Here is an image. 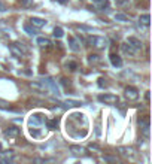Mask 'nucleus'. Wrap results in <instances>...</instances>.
Listing matches in <instances>:
<instances>
[{"mask_svg": "<svg viewBox=\"0 0 152 164\" xmlns=\"http://www.w3.org/2000/svg\"><path fill=\"white\" fill-rule=\"evenodd\" d=\"M88 42H90L94 48H97V49H104V48H107V45H109V40L103 36H91L88 39Z\"/></svg>", "mask_w": 152, "mask_h": 164, "instance_id": "obj_1", "label": "nucleus"}, {"mask_svg": "<svg viewBox=\"0 0 152 164\" xmlns=\"http://www.w3.org/2000/svg\"><path fill=\"white\" fill-rule=\"evenodd\" d=\"M97 99H99V102L104 103V105H117L119 102L118 95H115V94H100Z\"/></svg>", "mask_w": 152, "mask_h": 164, "instance_id": "obj_2", "label": "nucleus"}, {"mask_svg": "<svg viewBox=\"0 0 152 164\" xmlns=\"http://www.w3.org/2000/svg\"><path fill=\"white\" fill-rule=\"evenodd\" d=\"M9 51H11V54L14 57H18V58L24 57V54H25V48L21 43H11L9 45Z\"/></svg>", "mask_w": 152, "mask_h": 164, "instance_id": "obj_3", "label": "nucleus"}, {"mask_svg": "<svg viewBox=\"0 0 152 164\" xmlns=\"http://www.w3.org/2000/svg\"><path fill=\"white\" fill-rule=\"evenodd\" d=\"M30 88L36 90L40 94H48L49 92V88L45 85V82H30Z\"/></svg>", "mask_w": 152, "mask_h": 164, "instance_id": "obj_4", "label": "nucleus"}, {"mask_svg": "<svg viewBox=\"0 0 152 164\" xmlns=\"http://www.w3.org/2000/svg\"><path fill=\"white\" fill-rule=\"evenodd\" d=\"M118 151H119V154H121L122 157H125V158H133L136 155L134 149H133V148H128V146H119Z\"/></svg>", "mask_w": 152, "mask_h": 164, "instance_id": "obj_5", "label": "nucleus"}, {"mask_svg": "<svg viewBox=\"0 0 152 164\" xmlns=\"http://www.w3.org/2000/svg\"><path fill=\"white\" fill-rule=\"evenodd\" d=\"M125 43H128L131 48H134L136 51H140V49L143 48V43H142V40H140V39H137V37H133V36L128 37Z\"/></svg>", "mask_w": 152, "mask_h": 164, "instance_id": "obj_6", "label": "nucleus"}, {"mask_svg": "<svg viewBox=\"0 0 152 164\" xmlns=\"http://www.w3.org/2000/svg\"><path fill=\"white\" fill-rule=\"evenodd\" d=\"M125 97L128 99V100H137L139 99V91H137V88L136 87H127L125 88Z\"/></svg>", "mask_w": 152, "mask_h": 164, "instance_id": "obj_7", "label": "nucleus"}, {"mask_svg": "<svg viewBox=\"0 0 152 164\" xmlns=\"http://www.w3.org/2000/svg\"><path fill=\"white\" fill-rule=\"evenodd\" d=\"M91 3H93L99 11H107L109 6H110L109 0H91Z\"/></svg>", "mask_w": 152, "mask_h": 164, "instance_id": "obj_8", "label": "nucleus"}, {"mask_svg": "<svg viewBox=\"0 0 152 164\" xmlns=\"http://www.w3.org/2000/svg\"><path fill=\"white\" fill-rule=\"evenodd\" d=\"M46 119H45V116L42 115V113H33L32 115V118H30V124L32 126H40V124H43Z\"/></svg>", "mask_w": 152, "mask_h": 164, "instance_id": "obj_9", "label": "nucleus"}, {"mask_svg": "<svg viewBox=\"0 0 152 164\" xmlns=\"http://www.w3.org/2000/svg\"><path fill=\"white\" fill-rule=\"evenodd\" d=\"M19 128L18 127H9L5 130V137H9V139H15V137H18L19 136Z\"/></svg>", "mask_w": 152, "mask_h": 164, "instance_id": "obj_10", "label": "nucleus"}, {"mask_svg": "<svg viewBox=\"0 0 152 164\" xmlns=\"http://www.w3.org/2000/svg\"><path fill=\"white\" fill-rule=\"evenodd\" d=\"M67 43H69V48H70L73 52H79V51H81V45H79L78 39H75V37H69Z\"/></svg>", "mask_w": 152, "mask_h": 164, "instance_id": "obj_11", "label": "nucleus"}, {"mask_svg": "<svg viewBox=\"0 0 152 164\" xmlns=\"http://www.w3.org/2000/svg\"><path fill=\"white\" fill-rule=\"evenodd\" d=\"M109 60H110V63H112V66L113 67H121L122 66V60H121V57L118 54H112L109 55Z\"/></svg>", "mask_w": 152, "mask_h": 164, "instance_id": "obj_12", "label": "nucleus"}, {"mask_svg": "<svg viewBox=\"0 0 152 164\" xmlns=\"http://www.w3.org/2000/svg\"><path fill=\"white\" fill-rule=\"evenodd\" d=\"M30 24H32L33 27L42 28V27H45V25H46V21H45L43 18H37V17H33V18L30 19Z\"/></svg>", "mask_w": 152, "mask_h": 164, "instance_id": "obj_13", "label": "nucleus"}, {"mask_svg": "<svg viewBox=\"0 0 152 164\" xmlns=\"http://www.w3.org/2000/svg\"><path fill=\"white\" fill-rule=\"evenodd\" d=\"M37 45L40 48H51L52 46V42H51L48 37H37Z\"/></svg>", "mask_w": 152, "mask_h": 164, "instance_id": "obj_14", "label": "nucleus"}, {"mask_svg": "<svg viewBox=\"0 0 152 164\" xmlns=\"http://www.w3.org/2000/svg\"><path fill=\"white\" fill-rule=\"evenodd\" d=\"M121 48H122V52H124V54L130 55V57H134L136 52H137V51H136L134 48H131V46H130L128 43H124V45H122Z\"/></svg>", "mask_w": 152, "mask_h": 164, "instance_id": "obj_15", "label": "nucleus"}, {"mask_svg": "<svg viewBox=\"0 0 152 164\" xmlns=\"http://www.w3.org/2000/svg\"><path fill=\"white\" fill-rule=\"evenodd\" d=\"M139 22L148 27V25L151 24V15H149V14H143V15H140V17H139Z\"/></svg>", "mask_w": 152, "mask_h": 164, "instance_id": "obj_16", "label": "nucleus"}, {"mask_svg": "<svg viewBox=\"0 0 152 164\" xmlns=\"http://www.w3.org/2000/svg\"><path fill=\"white\" fill-rule=\"evenodd\" d=\"M46 84H48V88H52V91L55 92V94H61V92H60V90H58V87L55 85L54 79H51V78H48V79H46Z\"/></svg>", "mask_w": 152, "mask_h": 164, "instance_id": "obj_17", "label": "nucleus"}, {"mask_svg": "<svg viewBox=\"0 0 152 164\" xmlns=\"http://www.w3.org/2000/svg\"><path fill=\"white\" fill-rule=\"evenodd\" d=\"M100 60H101L100 55H97V54H90L88 55V61H90L91 64H97Z\"/></svg>", "mask_w": 152, "mask_h": 164, "instance_id": "obj_18", "label": "nucleus"}, {"mask_svg": "<svg viewBox=\"0 0 152 164\" xmlns=\"http://www.w3.org/2000/svg\"><path fill=\"white\" fill-rule=\"evenodd\" d=\"M58 126V121L57 119H49V121H46V128L48 130H55Z\"/></svg>", "mask_w": 152, "mask_h": 164, "instance_id": "obj_19", "label": "nucleus"}, {"mask_svg": "<svg viewBox=\"0 0 152 164\" xmlns=\"http://www.w3.org/2000/svg\"><path fill=\"white\" fill-rule=\"evenodd\" d=\"M22 28H24V32H25V33H27L29 36H34V35H36V30H34L32 25H29V24H25V25H24Z\"/></svg>", "mask_w": 152, "mask_h": 164, "instance_id": "obj_20", "label": "nucleus"}, {"mask_svg": "<svg viewBox=\"0 0 152 164\" xmlns=\"http://www.w3.org/2000/svg\"><path fill=\"white\" fill-rule=\"evenodd\" d=\"M139 122H140V126H142V128H143V133L148 134V130H149V121H148V119H140Z\"/></svg>", "mask_w": 152, "mask_h": 164, "instance_id": "obj_21", "label": "nucleus"}, {"mask_svg": "<svg viewBox=\"0 0 152 164\" xmlns=\"http://www.w3.org/2000/svg\"><path fill=\"white\" fill-rule=\"evenodd\" d=\"M54 36L58 37V39H60V37H63V36H64V30H63L61 27H55V28H54Z\"/></svg>", "mask_w": 152, "mask_h": 164, "instance_id": "obj_22", "label": "nucleus"}, {"mask_svg": "<svg viewBox=\"0 0 152 164\" xmlns=\"http://www.w3.org/2000/svg\"><path fill=\"white\" fill-rule=\"evenodd\" d=\"M70 151H72L75 155H79V154H82V152H84V149H82L81 146H75V145L70 146Z\"/></svg>", "mask_w": 152, "mask_h": 164, "instance_id": "obj_23", "label": "nucleus"}, {"mask_svg": "<svg viewBox=\"0 0 152 164\" xmlns=\"http://www.w3.org/2000/svg\"><path fill=\"white\" fill-rule=\"evenodd\" d=\"M0 109H5V110H14L11 108V105L8 103V102H5V100H2L0 99Z\"/></svg>", "mask_w": 152, "mask_h": 164, "instance_id": "obj_24", "label": "nucleus"}, {"mask_svg": "<svg viewBox=\"0 0 152 164\" xmlns=\"http://www.w3.org/2000/svg\"><path fill=\"white\" fill-rule=\"evenodd\" d=\"M115 19H117V21H121V22H127V21H128L127 15H124V14H115Z\"/></svg>", "mask_w": 152, "mask_h": 164, "instance_id": "obj_25", "label": "nucleus"}, {"mask_svg": "<svg viewBox=\"0 0 152 164\" xmlns=\"http://www.w3.org/2000/svg\"><path fill=\"white\" fill-rule=\"evenodd\" d=\"M67 69L70 70V72H75V70L78 69V64H76L75 61H69V63H67Z\"/></svg>", "mask_w": 152, "mask_h": 164, "instance_id": "obj_26", "label": "nucleus"}, {"mask_svg": "<svg viewBox=\"0 0 152 164\" xmlns=\"http://www.w3.org/2000/svg\"><path fill=\"white\" fill-rule=\"evenodd\" d=\"M88 151H100V148L97 145H90L88 146Z\"/></svg>", "mask_w": 152, "mask_h": 164, "instance_id": "obj_27", "label": "nucleus"}, {"mask_svg": "<svg viewBox=\"0 0 152 164\" xmlns=\"http://www.w3.org/2000/svg\"><path fill=\"white\" fill-rule=\"evenodd\" d=\"M99 87H101V88H103V87H106V82H104V79H103V78L99 79Z\"/></svg>", "mask_w": 152, "mask_h": 164, "instance_id": "obj_28", "label": "nucleus"}, {"mask_svg": "<svg viewBox=\"0 0 152 164\" xmlns=\"http://www.w3.org/2000/svg\"><path fill=\"white\" fill-rule=\"evenodd\" d=\"M145 99H146V102H149V99H151V94H149V91H146V94H145Z\"/></svg>", "mask_w": 152, "mask_h": 164, "instance_id": "obj_29", "label": "nucleus"}, {"mask_svg": "<svg viewBox=\"0 0 152 164\" xmlns=\"http://www.w3.org/2000/svg\"><path fill=\"white\" fill-rule=\"evenodd\" d=\"M0 11H5V6H3V3L0 2Z\"/></svg>", "mask_w": 152, "mask_h": 164, "instance_id": "obj_30", "label": "nucleus"}, {"mask_svg": "<svg viewBox=\"0 0 152 164\" xmlns=\"http://www.w3.org/2000/svg\"><path fill=\"white\" fill-rule=\"evenodd\" d=\"M118 3H119V5H122V3H124V0H118Z\"/></svg>", "mask_w": 152, "mask_h": 164, "instance_id": "obj_31", "label": "nucleus"}, {"mask_svg": "<svg viewBox=\"0 0 152 164\" xmlns=\"http://www.w3.org/2000/svg\"><path fill=\"white\" fill-rule=\"evenodd\" d=\"M0 149H2V145H0Z\"/></svg>", "mask_w": 152, "mask_h": 164, "instance_id": "obj_32", "label": "nucleus"}]
</instances>
